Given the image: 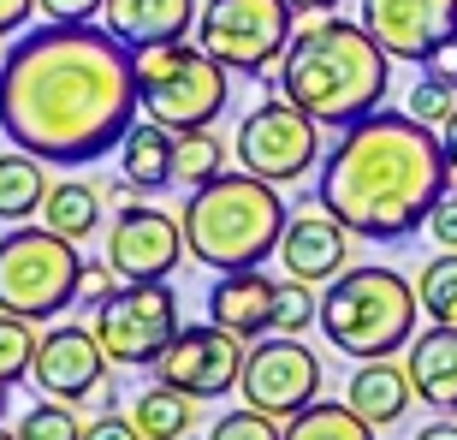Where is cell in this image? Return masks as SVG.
Returning <instances> with one entry per match:
<instances>
[{
  "instance_id": "cell-28",
  "label": "cell",
  "mask_w": 457,
  "mask_h": 440,
  "mask_svg": "<svg viewBox=\"0 0 457 440\" xmlns=\"http://www.w3.org/2000/svg\"><path fill=\"white\" fill-rule=\"evenodd\" d=\"M36 345H42V334H36L30 316H12V309H0V381L12 387V381H30L36 369Z\"/></svg>"
},
{
  "instance_id": "cell-35",
  "label": "cell",
  "mask_w": 457,
  "mask_h": 440,
  "mask_svg": "<svg viewBox=\"0 0 457 440\" xmlns=\"http://www.w3.org/2000/svg\"><path fill=\"white\" fill-rule=\"evenodd\" d=\"M84 440H143L137 417H119V410H102L96 423H84Z\"/></svg>"
},
{
  "instance_id": "cell-1",
  "label": "cell",
  "mask_w": 457,
  "mask_h": 440,
  "mask_svg": "<svg viewBox=\"0 0 457 440\" xmlns=\"http://www.w3.org/2000/svg\"><path fill=\"white\" fill-rule=\"evenodd\" d=\"M131 48L107 24H54L12 36L0 60V131L12 149L42 155L48 167H84L119 155L137 125Z\"/></svg>"
},
{
  "instance_id": "cell-5",
  "label": "cell",
  "mask_w": 457,
  "mask_h": 440,
  "mask_svg": "<svg viewBox=\"0 0 457 440\" xmlns=\"http://www.w3.org/2000/svg\"><path fill=\"white\" fill-rule=\"evenodd\" d=\"M416 316L422 298L398 268H345L339 280H327L321 292V334L333 351L345 357H398L416 339Z\"/></svg>"
},
{
  "instance_id": "cell-26",
  "label": "cell",
  "mask_w": 457,
  "mask_h": 440,
  "mask_svg": "<svg viewBox=\"0 0 457 440\" xmlns=\"http://www.w3.org/2000/svg\"><path fill=\"white\" fill-rule=\"evenodd\" d=\"M416 298H422V316H428V322L457 327V250H440L434 262H422Z\"/></svg>"
},
{
  "instance_id": "cell-19",
  "label": "cell",
  "mask_w": 457,
  "mask_h": 440,
  "mask_svg": "<svg viewBox=\"0 0 457 440\" xmlns=\"http://www.w3.org/2000/svg\"><path fill=\"white\" fill-rule=\"evenodd\" d=\"M196 18H203V0H107L102 24L125 42V48H149V42L190 36Z\"/></svg>"
},
{
  "instance_id": "cell-24",
  "label": "cell",
  "mask_w": 457,
  "mask_h": 440,
  "mask_svg": "<svg viewBox=\"0 0 457 440\" xmlns=\"http://www.w3.org/2000/svg\"><path fill=\"white\" fill-rule=\"evenodd\" d=\"M42 220H48L54 233H66V238H78V244H84L89 233H102V190L84 185V179H66V185L48 190Z\"/></svg>"
},
{
  "instance_id": "cell-33",
  "label": "cell",
  "mask_w": 457,
  "mask_h": 440,
  "mask_svg": "<svg viewBox=\"0 0 457 440\" xmlns=\"http://www.w3.org/2000/svg\"><path fill=\"white\" fill-rule=\"evenodd\" d=\"M42 6V18H54V24H96V18L107 13V0H36Z\"/></svg>"
},
{
  "instance_id": "cell-31",
  "label": "cell",
  "mask_w": 457,
  "mask_h": 440,
  "mask_svg": "<svg viewBox=\"0 0 457 440\" xmlns=\"http://www.w3.org/2000/svg\"><path fill=\"white\" fill-rule=\"evenodd\" d=\"M208 440H286V423L268 417V410H255V405H237L226 417H214Z\"/></svg>"
},
{
  "instance_id": "cell-18",
  "label": "cell",
  "mask_w": 457,
  "mask_h": 440,
  "mask_svg": "<svg viewBox=\"0 0 457 440\" xmlns=\"http://www.w3.org/2000/svg\"><path fill=\"white\" fill-rule=\"evenodd\" d=\"M404 369H410V387L428 410L440 417H457V327H422L410 339L404 351Z\"/></svg>"
},
{
  "instance_id": "cell-11",
  "label": "cell",
  "mask_w": 457,
  "mask_h": 440,
  "mask_svg": "<svg viewBox=\"0 0 457 440\" xmlns=\"http://www.w3.org/2000/svg\"><path fill=\"white\" fill-rule=\"evenodd\" d=\"M237 393H244V405L291 423L297 410H309L321 399V357L309 351L297 334H262V339H250Z\"/></svg>"
},
{
  "instance_id": "cell-3",
  "label": "cell",
  "mask_w": 457,
  "mask_h": 440,
  "mask_svg": "<svg viewBox=\"0 0 457 440\" xmlns=\"http://www.w3.org/2000/svg\"><path fill=\"white\" fill-rule=\"evenodd\" d=\"M273 89H286L291 102L315 114L321 125L345 131L356 119H369L374 107H386L392 89V54L380 48V36L362 18H333L315 13V24L291 36Z\"/></svg>"
},
{
  "instance_id": "cell-23",
  "label": "cell",
  "mask_w": 457,
  "mask_h": 440,
  "mask_svg": "<svg viewBox=\"0 0 457 440\" xmlns=\"http://www.w3.org/2000/svg\"><path fill=\"white\" fill-rule=\"evenodd\" d=\"M196 405L203 399H190L185 387H172V381H154V387L137 393V428H143V440H190V428H196Z\"/></svg>"
},
{
  "instance_id": "cell-17",
  "label": "cell",
  "mask_w": 457,
  "mask_h": 440,
  "mask_svg": "<svg viewBox=\"0 0 457 440\" xmlns=\"http://www.w3.org/2000/svg\"><path fill=\"white\" fill-rule=\"evenodd\" d=\"M273 304H279V280H268L262 268L220 274V280L208 286V322L232 327L237 339L273 334Z\"/></svg>"
},
{
  "instance_id": "cell-14",
  "label": "cell",
  "mask_w": 457,
  "mask_h": 440,
  "mask_svg": "<svg viewBox=\"0 0 457 440\" xmlns=\"http://www.w3.org/2000/svg\"><path fill=\"white\" fill-rule=\"evenodd\" d=\"M185 256H190L185 220H172L167 208L125 203L119 220L107 226V262H113L119 280H167Z\"/></svg>"
},
{
  "instance_id": "cell-12",
  "label": "cell",
  "mask_w": 457,
  "mask_h": 440,
  "mask_svg": "<svg viewBox=\"0 0 457 440\" xmlns=\"http://www.w3.org/2000/svg\"><path fill=\"white\" fill-rule=\"evenodd\" d=\"M244 357H250V339H237L232 327L208 322V327H179L161 363H154V381H172L185 387L190 399H226V393L244 381Z\"/></svg>"
},
{
  "instance_id": "cell-39",
  "label": "cell",
  "mask_w": 457,
  "mask_h": 440,
  "mask_svg": "<svg viewBox=\"0 0 457 440\" xmlns=\"http://www.w3.org/2000/svg\"><path fill=\"white\" fill-rule=\"evenodd\" d=\"M291 6H297V13H333L339 0H291Z\"/></svg>"
},
{
  "instance_id": "cell-21",
  "label": "cell",
  "mask_w": 457,
  "mask_h": 440,
  "mask_svg": "<svg viewBox=\"0 0 457 440\" xmlns=\"http://www.w3.org/2000/svg\"><path fill=\"white\" fill-rule=\"evenodd\" d=\"M119 167L137 185V197H154V190L179 185V131L154 125V119H137L125 143H119Z\"/></svg>"
},
{
  "instance_id": "cell-7",
  "label": "cell",
  "mask_w": 457,
  "mask_h": 440,
  "mask_svg": "<svg viewBox=\"0 0 457 440\" xmlns=\"http://www.w3.org/2000/svg\"><path fill=\"white\" fill-rule=\"evenodd\" d=\"M84 268L89 262L78 256V238L54 233L48 220H18L12 233H0V309L54 322L84 298Z\"/></svg>"
},
{
  "instance_id": "cell-27",
  "label": "cell",
  "mask_w": 457,
  "mask_h": 440,
  "mask_svg": "<svg viewBox=\"0 0 457 440\" xmlns=\"http://www.w3.org/2000/svg\"><path fill=\"white\" fill-rule=\"evenodd\" d=\"M226 161H232V155H226V143L208 131V125H196V131H179V185L196 190V185H208V179H220Z\"/></svg>"
},
{
  "instance_id": "cell-34",
  "label": "cell",
  "mask_w": 457,
  "mask_h": 440,
  "mask_svg": "<svg viewBox=\"0 0 457 440\" xmlns=\"http://www.w3.org/2000/svg\"><path fill=\"white\" fill-rule=\"evenodd\" d=\"M428 238H434L440 250H457V185L434 203V215H428Z\"/></svg>"
},
{
  "instance_id": "cell-2",
  "label": "cell",
  "mask_w": 457,
  "mask_h": 440,
  "mask_svg": "<svg viewBox=\"0 0 457 440\" xmlns=\"http://www.w3.org/2000/svg\"><path fill=\"white\" fill-rule=\"evenodd\" d=\"M445 190H452L445 137L410 107L404 114L374 107L369 119L345 125L315 167V203H327L356 238L374 244L422 233Z\"/></svg>"
},
{
  "instance_id": "cell-9",
  "label": "cell",
  "mask_w": 457,
  "mask_h": 440,
  "mask_svg": "<svg viewBox=\"0 0 457 440\" xmlns=\"http://www.w3.org/2000/svg\"><path fill=\"white\" fill-rule=\"evenodd\" d=\"M291 36H297L291 0H203L196 18V42L232 78H268L273 60H286Z\"/></svg>"
},
{
  "instance_id": "cell-38",
  "label": "cell",
  "mask_w": 457,
  "mask_h": 440,
  "mask_svg": "<svg viewBox=\"0 0 457 440\" xmlns=\"http://www.w3.org/2000/svg\"><path fill=\"white\" fill-rule=\"evenodd\" d=\"M416 440H457V423H452V417H445V423H422Z\"/></svg>"
},
{
  "instance_id": "cell-30",
  "label": "cell",
  "mask_w": 457,
  "mask_h": 440,
  "mask_svg": "<svg viewBox=\"0 0 457 440\" xmlns=\"http://www.w3.org/2000/svg\"><path fill=\"white\" fill-rule=\"evenodd\" d=\"M315 322H321L315 286L297 280V274H286V280H279V304H273V334H303V327H315Z\"/></svg>"
},
{
  "instance_id": "cell-29",
  "label": "cell",
  "mask_w": 457,
  "mask_h": 440,
  "mask_svg": "<svg viewBox=\"0 0 457 440\" xmlns=\"http://www.w3.org/2000/svg\"><path fill=\"white\" fill-rule=\"evenodd\" d=\"M18 440H84V417L66 405V399H42V405L24 410V423L12 428Z\"/></svg>"
},
{
  "instance_id": "cell-36",
  "label": "cell",
  "mask_w": 457,
  "mask_h": 440,
  "mask_svg": "<svg viewBox=\"0 0 457 440\" xmlns=\"http://www.w3.org/2000/svg\"><path fill=\"white\" fill-rule=\"evenodd\" d=\"M30 13H36V0H0V42L30 30Z\"/></svg>"
},
{
  "instance_id": "cell-25",
  "label": "cell",
  "mask_w": 457,
  "mask_h": 440,
  "mask_svg": "<svg viewBox=\"0 0 457 440\" xmlns=\"http://www.w3.org/2000/svg\"><path fill=\"white\" fill-rule=\"evenodd\" d=\"M286 440H374V423H362L339 399H315L309 410H297L286 423Z\"/></svg>"
},
{
  "instance_id": "cell-4",
  "label": "cell",
  "mask_w": 457,
  "mask_h": 440,
  "mask_svg": "<svg viewBox=\"0 0 457 440\" xmlns=\"http://www.w3.org/2000/svg\"><path fill=\"white\" fill-rule=\"evenodd\" d=\"M179 220H185L190 262H203L208 274H237V268H262L268 256H279L291 208L279 197V185L237 167L190 190Z\"/></svg>"
},
{
  "instance_id": "cell-15",
  "label": "cell",
  "mask_w": 457,
  "mask_h": 440,
  "mask_svg": "<svg viewBox=\"0 0 457 440\" xmlns=\"http://www.w3.org/2000/svg\"><path fill=\"white\" fill-rule=\"evenodd\" d=\"M362 24L380 36L392 60L422 66L440 42L457 36V0H362Z\"/></svg>"
},
{
  "instance_id": "cell-22",
  "label": "cell",
  "mask_w": 457,
  "mask_h": 440,
  "mask_svg": "<svg viewBox=\"0 0 457 440\" xmlns=\"http://www.w3.org/2000/svg\"><path fill=\"white\" fill-rule=\"evenodd\" d=\"M42 167H48V161L30 155V149L0 155V220H6V226L42 215V203H48V190H54V179Z\"/></svg>"
},
{
  "instance_id": "cell-20",
  "label": "cell",
  "mask_w": 457,
  "mask_h": 440,
  "mask_svg": "<svg viewBox=\"0 0 457 440\" xmlns=\"http://www.w3.org/2000/svg\"><path fill=\"white\" fill-rule=\"evenodd\" d=\"M410 399H416V387H410V369L398 357H362L356 375H351V387H345V405L374 428L398 423L410 410Z\"/></svg>"
},
{
  "instance_id": "cell-41",
  "label": "cell",
  "mask_w": 457,
  "mask_h": 440,
  "mask_svg": "<svg viewBox=\"0 0 457 440\" xmlns=\"http://www.w3.org/2000/svg\"><path fill=\"white\" fill-rule=\"evenodd\" d=\"M0 440H18V435H12V428H0Z\"/></svg>"
},
{
  "instance_id": "cell-6",
  "label": "cell",
  "mask_w": 457,
  "mask_h": 440,
  "mask_svg": "<svg viewBox=\"0 0 457 440\" xmlns=\"http://www.w3.org/2000/svg\"><path fill=\"white\" fill-rule=\"evenodd\" d=\"M131 72H137V102L143 119L167 125V131H196V125H214L226 114V89H232V72L203 48V42H149V48H131Z\"/></svg>"
},
{
  "instance_id": "cell-8",
  "label": "cell",
  "mask_w": 457,
  "mask_h": 440,
  "mask_svg": "<svg viewBox=\"0 0 457 440\" xmlns=\"http://www.w3.org/2000/svg\"><path fill=\"white\" fill-rule=\"evenodd\" d=\"M89 327L107 345L119 369H154L167 351L185 316H179V292L172 280H119L102 304L89 309Z\"/></svg>"
},
{
  "instance_id": "cell-13",
  "label": "cell",
  "mask_w": 457,
  "mask_h": 440,
  "mask_svg": "<svg viewBox=\"0 0 457 440\" xmlns=\"http://www.w3.org/2000/svg\"><path fill=\"white\" fill-rule=\"evenodd\" d=\"M107 369H113V357H107V345L96 339V327H48L42 334V345H36V393L42 399H66V405H78V399H102L107 405Z\"/></svg>"
},
{
  "instance_id": "cell-32",
  "label": "cell",
  "mask_w": 457,
  "mask_h": 440,
  "mask_svg": "<svg viewBox=\"0 0 457 440\" xmlns=\"http://www.w3.org/2000/svg\"><path fill=\"white\" fill-rule=\"evenodd\" d=\"M410 114L445 131V119L457 114V84H445V78H428V72H422V84L410 89Z\"/></svg>"
},
{
  "instance_id": "cell-10",
  "label": "cell",
  "mask_w": 457,
  "mask_h": 440,
  "mask_svg": "<svg viewBox=\"0 0 457 440\" xmlns=\"http://www.w3.org/2000/svg\"><path fill=\"white\" fill-rule=\"evenodd\" d=\"M232 149L244 173L268 179V185H297V179H309L321 167V119L303 114L286 89H273L268 102H255L244 114Z\"/></svg>"
},
{
  "instance_id": "cell-16",
  "label": "cell",
  "mask_w": 457,
  "mask_h": 440,
  "mask_svg": "<svg viewBox=\"0 0 457 440\" xmlns=\"http://www.w3.org/2000/svg\"><path fill=\"white\" fill-rule=\"evenodd\" d=\"M351 226H345L339 215L327 203L303 208V215L286 220V238H279V268L297 274V280H339L345 268H351Z\"/></svg>"
},
{
  "instance_id": "cell-37",
  "label": "cell",
  "mask_w": 457,
  "mask_h": 440,
  "mask_svg": "<svg viewBox=\"0 0 457 440\" xmlns=\"http://www.w3.org/2000/svg\"><path fill=\"white\" fill-rule=\"evenodd\" d=\"M440 137H445V167H452V185H457V114L445 119V131H440Z\"/></svg>"
},
{
  "instance_id": "cell-40",
  "label": "cell",
  "mask_w": 457,
  "mask_h": 440,
  "mask_svg": "<svg viewBox=\"0 0 457 440\" xmlns=\"http://www.w3.org/2000/svg\"><path fill=\"white\" fill-rule=\"evenodd\" d=\"M6 393H12V387H6V381H0V410H6Z\"/></svg>"
}]
</instances>
